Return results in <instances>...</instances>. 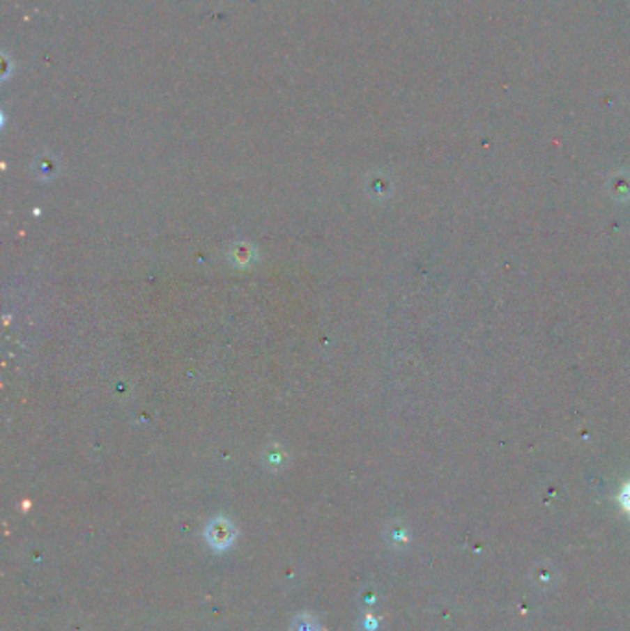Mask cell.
<instances>
[{
	"label": "cell",
	"mask_w": 630,
	"mask_h": 631,
	"mask_svg": "<svg viewBox=\"0 0 630 631\" xmlns=\"http://www.w3.org/2000/svg\"><path fill=\"white\" fill-rule=\"evenodd\" d=\"M620 500H621V506H623V510H625L627 513L630 515V482L625 485V488H623V491H621Z\"/></svg>",
	"instance_id": "3"
},
{
	"label": "cell",
	"mask_w": 630,
	"mask_h": 631,
	"mask_svg": "<svg viewBox=\"0 0 630 631\" xmlns=\"http://www.w3.org/2000/svg\"><path fill=\"white\" fill-rule=\"evenodd\" d=\"M294 631H318V626L313 618H309V616H300V618L294 622Z\"/></svg>",
	"instance_id": "2"
},
{
	"label": "cell",
	"mask_w": 630,
	"mask_h": 631,
	"mask_svg": "<svg viewBox=\"0 0 630 631\" xmlns=\"http://www.w3.org/2000/svg\"><path fill=\"white\" fill-rule=\"evenodd\" d=\"M231 539H233V530L228 522L217 521L209 526V541L215 547H226L231 543Z\"/></svg>",
	"instance_id": "1"
}]
</instances>
